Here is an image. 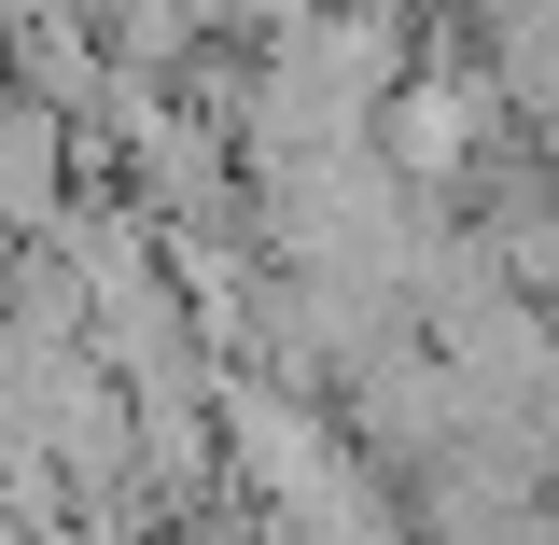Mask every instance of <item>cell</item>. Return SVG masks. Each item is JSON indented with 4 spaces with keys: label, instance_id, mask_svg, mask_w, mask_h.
Here are the masks:
<instances>
[{
    "label": "cell",
    "instance_id": "1",
    "mask_svg": "<svg viewBox=\"0 0 559 545\" xmlns=\"http://www.w3.org/2000/svg\"><path fill=\"white\" fill-rule=\"evenodd\" d=\"M70 197H84V112L0 84V238H43Z\"/></svg>",
    "mask_w": 559,
    "mask_h": 545
},
{
    "label": "cell",
    "instance_id": "2",
    "mask_svg": "<svg viewBox=\"0 0 559 545\" xmlns=\"http://www.w3.org/2000/svg\"><path fill=\"white\" fill-rule=\"evenodd\" d=\"M0 84L84 112V98H98V14H84V0H28V14H0Z\"/></svg>",
    "mask_w": 559,
    "mask_h": 545
},
{
    "label": "cell",
    "instance_id": "3",
    "mask_svg": "<svg viewBox=\"0 0 559 545\" xmlns=\"http://www.w3.org/2000/svg\"><path fill=\"white\" fill-rule=\"evenodd\" d=\"M336 14H392V0H336Z\"/></svg>",
    "mask_w": 559,
    "mask_h": 545
}]
</instances>
